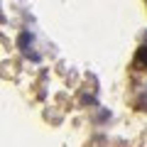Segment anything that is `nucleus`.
Returning a JSON list of instances; mask_svg holds the SVG:
<instances>
[{"instance_id":"obj_1","label":"nucleus","mask_w":147,"mask_h":147,"mask_svg":"<svg viewBox=\"0 0 147 147\" xmlns=\"http://www.w3.org/2000/svg\"><path fill=\"white\" fill-rule=\"evenodd\" d=\"M132 69H135V71H145V69H147V42L135 52V59H132Z\"/></svg>"},{"instance_id":"obj_2","label":"nucleus","mask_w":147,"mask_h":147,"mask_svg":"<svg viewBox=\"0 0 147 147\" xmlns=\"http://www.w3.org/2000/svg\"><path fill=\"white\" fill-rule=\"evenodd\" d=\"M32 42H34V37H32L30 32H22V34L17 37V47H20L22 52L27 54V57H30V47H32Z\"/></svg>"},{"instance_id":"obj_3","label":"nucleus","mask_w":147,"mask_h":147,"mask_svg":"<svg viewBox=\"0 0 147 147\" xmlns=\"http://www.w3.org/2000/svg\"><path fill=\"white\" fill-rule=\"evenodd\" d=\"M135 105H137V108H140V110H147V91H145V93H142L140 98L135 100Z\"/></svg>"},{"instance_id":"obj_4","label":"nucleus","mask_w":147,"mask_h":147,"mask_svg":"<svg viewBox=\"0 0 147 147\" xmlns=\"http://www.w3.org/2000/svg\"><path fill=\"white\" fill-rule=\"evenodd\" d=\"M145 42H147V34H145Z\"/></svg>"}]
</instances>
